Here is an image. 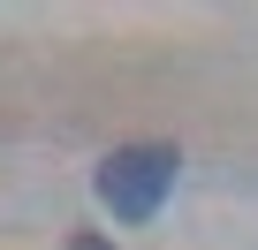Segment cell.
Returning a JSON list of instances; mask_svg holds the SVG:
<instances>
[{
    "instance_id": "obj_1",
    "label": "cell",
    "mask_w": 258,
    "mask_h": 250,
    "mask_svg": "<svg viewBox=\"0 0 258 250\" xmlns=\"http://www.w3.org/2000/svg\"><path fill=\"white\" fill-rule=\"evenodd\" d=\"M175 167H182L175 144H121V152L99 159V205H106L114 220H129V227H145V220L167 205Z\"/></svg>"
}]
</instances>
